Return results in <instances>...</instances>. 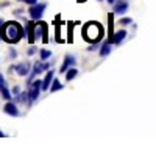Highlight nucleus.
<instances>
[{"instance_id":"nucleus-1","label":"nucleus","mask_w":156,"mask_h":150,"mask_svg":"<svg viewBox=\"0 0 156 150\" xmlns=\"http://www.w3.org/2000/svg\"><path fill=\"white\" fill-rule=\"evenodd\" d=\"M25 31L22 28V25L17 20H2L0 19V34H2V39L8 44H17L22 38L25 36Z\"/></svg>"},{"instance_id":"nucleus-2","label":"nucleus","mask_w":156,"mask_h":150,"mask_svg":"<svg viewBox=\"0 0 156 150\" xmlns=\"http://www.w3.org/2000/svg\"><path fill=\"white\" fill-rule=\"evenodd\" d=\"M25 30H27V38H28L30 44H34L39 39H41L44 44L48 42V25H47V22L30 20V22H27Z\"/></svg>"},{"instance_id":"nucleus-3","label":"nucleus","mask_w":156,"mask_h":150,"mask_svg":"<svg viewBox=\"0 0 156 150\" xmlns=\"http://www.w3.org/2000/svg\"><path fill=\"white\" fill-rule=\"evenodd\" d=\"M103 36H105V30H103L100 22L90 20V22L84 23V27H83V39L86 42H89V44H98Z\"/></svg>"},{"instance_id":"nucleus-4","label":"nucleus","mask_w":156,"mask_h":150,"mask_svg":"<svg viewBox=\"0 0 156 150\" xmlns=\"http://www.w3.org/2000/svg\"><path fill=\"white\" fill-rule=\"evenodd\" d=\"M42 91V80H34L31 81L30 84V89H28V106H31L34 102H36V98L39 97V92Z\"/></svg>"},{"instance_id":"nucleus-5","label":"nucleus","mask_w":156,"mask_h":150,"mask_svg":"<svg viewBox=\"0 0 156 150\" xmlns=\"http://www.w3.org/2000/svg\"><path fill=\"white\" fill-rule=\"evenodd\" d=\"M47 9V3H36V5H31L28 12H30V19L31 20H39L42 17L44 11Z\"/></svg>"},{"instance_id":"nucleus-6","label":"nucleus","mask_w":156,"mask_h":150,"mask_svg":"<svg viewBox=\"0 0 156 150\" xmlns=\"http://www.w3.org/2000/svg\"><path fill=\"white\" fill-rule=\"evenodd\" d=\"M128 0H117V2L112 5V12L114 14H123V12L128 11Z\"/></svg>"},{"instance_id":"nucleus-7","label":"nucleus","mask_w":156,"mask_h":150,"mask_svg":"<svg viewBox=\"0 0 156 150\" xmlns=\"http://www.w3.org/2000/svg\"><path fill=\"white\" fill-rule=\"evenodd\" d=\"M126 30H119V31H115L111 38H109V42L111 44H115V45H119L123 39H125V38H126Z\"/></svg>"},{"instance_id":"nucleus-8","label":"nucleus","mask_w":156,"mask_h":150,"mask_svg":"<svg viewBox=\"0 0 156 150\" xmlns=\"http://www.w3.org/2000/svg\"><path fill=\"white\" fill-rule=\"evenodd\" d=\"M3 111L6 112L8 116H12V117H19V116H20V112H19V109H17L16 103H12V102H9V100H8V103L5 105Z\"/></svg>"},{"instance_id":"nucleus-9","label":"nucleus","mask_w":156,"mask_h":150,"mask_svg":"<svg viewBox=\"0 0 156 150\" xmlns=\"http://www.w3.org/2000/svg\"><path fill=\"white\" fill-rule=\"evenodd\" d=\"M53 78H55V70H47V73H45V77H44V80H42V91H47V89H50V86H51V81H53Z\"/></svg>"},{"instance_id":"nucleus-10","label":"nucleus","mask_w":156,"mask_h":150,"mask_svg":"<svg viewBox=\"0 0 156 150\" xmlns=\"http://www.w3.org/2000/svg\"><path fill=\"white\" fill-rule=\"evenodd\" d=\"M30 67H31L30 62H20V64L14 66V70H16L17 75H20V77H25V75L30 73Z\"/></svg>"},{"instance_id":"nucleus-11","label":"nucleus","mask_w":156,"mask_h":150,"mask_svg":"<svg viewBox=\"0 0 156 150\" xmlns=\"http://www.w3.org/2000/svg\"><path fill=\"white\" fill-rule=\"evenodd\" d=\"M75 64V58L72 56V55H66L64 56V62H62V66H61V69H59V72L61 73H64V72H67L72 66Z\"/></svg>"},{"instance_id":"nucleus-12","label":"nucleus","mask_w":156,"mask_h":150,"mask_svg":"<svg viewBox=\"0 0 156 150\" xmlns=\"http://www.w3.org/2000/svg\"><path fill=\"white\" fill-rule=\"evenodd\" d=\"M111 45H112V44L109 42V39L101 44V47H100V56H101V58H105V56H108V55L111 53Z\"/></svg>"},{"instance_id":"nucleus-13","label":"nucleus","mask_w":156,"mask_h":150,"mask_svg":"<svg viewBox=\"0 0 156 150\" xmlns=\"http://www.w3.org/2000/svg\"><path fill=\"white\" fill-rule=\"evenodd\" d=\"M12 100H14L16 103H28V91H23V92L16 94V97Z\"/></svg>"},{"instance_id":"nucleus-14","label":"nucleus","mask_w":156,"mask_h":150,"mask_svg":"<svg viewBox=\"0 0 156 150\" xmlns=\"http://www.w3.org/2000/svg\"><path fill=\"white\" fill-rule=\"evenodd\" d=\"M62 88H64L62 83H61L58 78H53V81H51V86H50L48 91H50V92H56V91H61Z\"/></svg>"},{"instance_id":"nucleus-15","label":"nucleus","mask_w":156,"mask_h":150,"mask_svg":"<svg viewBox=\"0 0 156 150\" xmlns=\"http://www.w3.org/2000/svg\"><path fill=\"white\" fill-rule=\"evenodd\" d=\"M76 75H78V70H76L75 67H70V69L66 72V80H67V81H72Z\"/></svg>"},{"instance_id":"nucleus-16","label":"nucleus","mask_w":156,"mask_h":150,"mask_svg":"<svg viewBox=\"0 0 156 150\" xmlns=\"http://www.w3.org/2000/svg\"><path fill=\"white\" fill-rule=\"evenodd\" d=\"M55 41L59 44V42H64V39L61 38V25H59V22H56V28H55Z\"/></svg>"},{"instance_id":"nucleus-17","label":"nucleus","mask_w":156,"mask_h":150,"mask_svg":"<svg viewBox=\"0 0 156 150\" xmlns=\"http://www.w3.org/2000/svg\"><path fill=\"white\" fill-rule=\"evenodd\" d=\"M0 92H2V97H3L5 100H11V92H9V89H8L6 84L0 88Z\"/></svg>"},{"instance_id":"nucleus-18","label":"nucleus","mask_w":156,"mask_h":150,"mask_svg":"<svg viewBox=\"0 0 156 150\" xmlns=\"http://www.w3.org/2000/svg\"><path fill=\"white\" fill-rule=\"evenodd\" d=\"M72 33H73V22H67V42L73 41Z\"/></svg>"},{"instance_id":"nucleus-19","label":"nucleus","mask_w":156,"mask_h":150,"mask_svg":"<svg viewBox=\"0 0 156 150\" xmlns=\"http://www.w3.org/2000/svg\"><path fill=\"white\" fill-rule=\"evenodd\" d=\"M50 56H51L50 50H47V48H42V50H41V59H42V61H47Z\"/></svg>"},{"instance_id":"nucleus-20","label":"nucleus","mask_w":156,"mask_h":150,"mask_svg":"<svg viewBox=\"0 0 156 150\" xmlns=\"http://www.w3.org/2000/svg\"><path fill=\"white\" fill-rule=\"evenodd\" d=\"M119 23H120V25H123V27H125V25H129V23H133V19H131V17H122V19L119 20Z\"/></svg>"},{"instance_id":"nucleus-21","label":"nucleus","mask_w":156,"mask_h":150,"mask_svg":"<svg viewBox=\"0 0 156 150\" xmlns=\"http://www.w3.org/2000/svg\"><path fill=\"white\" fill-rule=\"evenodd\" d=\"M34 52H36V48H34V47H33V44H31V45L28 47V50H27V53H28L30 56H33V55H34Z\"/></svg>"},{"instance_id":"nucleus-22","label":"nucleus","mask_w":156,"mask_h":150,"mask_svg":"<svg viewBox=\"0 0 156 150\" xmlns=\"http://www.w3.org/2000/svg\"><path fill=\"white\" fill-rule=\"evenodd\" d=\"M19 2H25V3H28L31 6V5H36L37 3V0H19Z\"/></svg>"},{"instance_id":"nucleus-23","label":"nucleus","mask_w":156,"mask_h":150,"mask_svg":"<svg viewBox=\"0 0 156 150\" xmlns=\"http://www.w3.org/2000/svg\"><path fill=\"white\" fill-rule=\"evenodd\" d=\"M97 48H98V44H90L87 50H89V52H94V50H97Z\"/></svg>"},{"instance_id":"nucleus-24","label":"nucleus","mask_w":156,"mask_h":150,"mask_svg":"<svg viewBox=\"0 0 156 150\" xmlns=\"http://www.w3.org/2000/svg\"><path fill=\"white\" fill-rule=\"evenodd\" d=\"M9 58H11V59H14V58H16V50H14V48H11V50H9Z\"/></svg>"},{"instance_id":"nucleus-25","label":"nucleus","mask_w":156,"mask_h":150,"mask_svg":"<svg viewBox=\"0 0 156 150\" xmlns=\"http://www.w3.org/2000/svg\"><path fill=\"white\" fill-rule=\"evenodd\" d=\"M5 84H6V81H5V78H3V75L0 73V88H2V86H5Z\"/></svg>"},{"instance_id":"nucleus-26","label":"nucleus","mask_w":156,"mask_h":150,"mask_svg":"<svg viewBox=\"0 0 156 150\" xmlns=\"http://www.w3.org/2000/svg\"><path fill=\"white\" fill-rule=\"evenodd\" d=\"M19 92H20V88H19V86L12 88V94H19Z\"/></svg>"},{"instance_id":"nucleus-27","label":"nucleus","mask_w":156,"mask_h":150,"mask_svg":"<svg viewBox=\"0 0 156 150\" xmlns=\"http://www.w3.org/2000/svg\"><path fill=\"white\" fill-rule=\"evenodd\" d=\"M106 2H108V3H111V5H114V3H115V0H106Z\"/></svg>"},{"instance_id":"nucleus-28","label":"nucleus","mask_w":156,"mask_h":150,"mask_svg":"<svg viewBox=\"0 0 156 150\" xmlns=\"http://www.w3.org/2000/svg\"><path fill=\"white\" fill-rule=\"evenodd\" d=\"M5 136H6V134H5V133H3L2 130H0V138H5Z\"/></svg>"},{"instance_id":"nucleus-29","label":"nucleus","mask_w":156,"mask_h":150,"mask_svg":"<svg viewBox=\"0 0 156 150\" xmlns=\"http://www.w3.org/2000/svg\"><path fill=\"white\" fill-rule=\"evenodd\" d=\"M0 39H2V34H0Z\"/></svg>"},{"instance_id":"nucleus-30","label":"nucleus","mask_w":156,"mask_h":150,"mask_svg":"<svg viewBox=\"0 0 156 150\" xmlns=\"http://www.w3.org/2000/svg\"><path fill=\"white\" fill-rule=\"evenodd\" d=\"M80 2H84V0H80Z\"/></svg>"}]
</instances>
